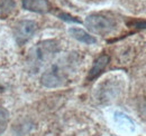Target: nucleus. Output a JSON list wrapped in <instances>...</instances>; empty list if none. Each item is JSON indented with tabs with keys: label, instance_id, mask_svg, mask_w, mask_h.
<instances>
[{
	"label": "nucleus",
	"instance_id": "obj_1",
	"mask_svg": "<svg viewBox=\"0 0 146 136\" xmlns=\"http://www.w3.org/2000/svg\"><path fill=\"white\" fill-rule=\"evenodd\" d=\"M58 51V45L54 40H45L39 44L29 51L28 55V67L33 73H37L39 68L50 61L55 54Z\"/></svg>",
	"mask_w": 146,
	"mask_h": 136
},
{
	"label": "nucleus",
	"instance_id": "obj_2",
	"mask_svg": "<svg viewBox=\"0 0 146 136\" xmlns=\"http://www.w3.org/2000/svg\"><path fill=\"white\" fill-rule=\"evenodd\" d=\"M86 26L93 34L107 35L115 29L116 24L112 19L102 15H90L86 19Z\"/></svg>",
	"mask_w": 146,
	"mask_h": 136
},
{
	"label": "nucleus",
	"instance_id": "obj_3",
	"mask_svg": "<svg viewBox=\"0 0 146 136\" xmlns=\"http://www.w3.org/2000/svg\"><path fill=\"white\" fill-rule=\"evenodd\" d=\"M66 66L61 65V64H55L53 65L51 69L45 71L42 76V84L47 87V88H55L58 86H62L68 76Z\"/></svg>",
	"mask_w": 146,
	"mask_h": 136
},
{
	"label": "nucleus",
	"instance_id": "obj_4",
	"mask_svg": "<svg viewBox=\"0 0 146 136\" xmlns=\"http://www.w3.org/2000/svg\"><path fill=\"white\" fill-rule=\"evenodd\" d=\"M37 25L32 20H21L14 28V36L18 45L27 42L36 33Z\"/></svg>",
	"mask_w": 146,
	"mask_h": 136
},
{
	"label": "nucleus",
	"instance_id": "obj_5",
	"mask_svg": "<svg viewBox=\"0 0 146 136\" xmlns=\"http://www.w3.org/2000/svg\"><path fill=\"white\" fill-rule=\"evenodd\" d=\"M23 7L26 10L38 14H44L50 10L47 0H23Z\"/></svg>",
	"mask_w": 146,
	"mask_h": 136
},
{
	"label": "nucleus",
	"instance_id": "obj_6",
	"mask_svg": "<svg viewBox=\"0 0 146 136\" xmlns=\"http://www.w3.org/2000/svg\"><path fill=\"white\" fill-rule=\"evenodd\" d=\"M109 59H110L109 56H107V55L100 56V57L94 61L91 70H90V73H89L88 79H89V80H92V79H94L96 77H98V76L101 74V71H102V70L106 68V66L108 65Z\"/></svg>",
	"mask_w": 146,
	"mask_h": 136
},
{
	"label": "nucleus",
	"instance_id": "obj_7",
	"mask_svg": "<svg viewBox=\"0 0 146 136\" xmlns=\"http://www.w3.org/2000/svg\"><path fill=\"white\" fill-rule=\"evenodd\" d=\"M69 34L72 36L74 39L86 44V45H93L97 42V39L91 36L90 34H88L87 31H84L83 29H80V28H70L69 29Z\"/></svg>",
	"mask_w": 146,
	"mask_h": 136
},
{
	"label": "nucleus",
	"instance_id": "obj_8",
	"mask_svg": "<svg viewBox=\"0 0 146 136\" xmlns=\"http://www.w3.org/2000/svg\"><path fill=\"white\" fill-rule=\"evenodd\" d=\"M115 119H116V122H118L119 124H121V125H126L129 129H134L135 128V126H134V123H133V120L128 117L127 115H125V114H123V113H119V112H117V113H115Z\"/></svg>",
	"mask_w": 146,
	"mask_h": 136
},
{
	"label": "nucleus",
	"instance_id": "obj_9",
	"mask_svg": "<svg viewBox=\"0 0 146 136\" xmlns=\"http://www.w3.org/2000/svg\"><path fill=\"white\" fill-rule=\"evenodd\" d=\"M9 122V113L6 108L0 107V135L6 131Z\"/></svg>",
	"mask_w": 146,
	"mask_h": 136
},
{
	"label": "nucleus",
	"instance_id": "obj_10",
	"mask_svg": "<svg viewBox=\"0 0 146 136\" xmlns=\"http://www.w3.org/2000/svg\"><path fill=\"white\" fill-rule=\"evenodd\" d=\"M15 8V2L13 0H0V12L7 14Z\"/></svg>",
	"mask_w": 146,
	"mask_h": 136
},
{
	"label": "nucleus",
	"instance_id": "obj_11",
	"mask_svg": "<svg viewBox=\"0 0 146 136\" xmlns=\"http://www.w3.org/2000/svg\"><path fill=\"white\" fill-rule=\"evenodd\" d=\"M136 27L137 28H146V22H139V24H136Z\"/></svg>",
	"mask_w": 146,
	"mask_h": 136
}]
</instances>
